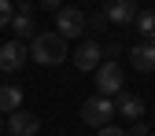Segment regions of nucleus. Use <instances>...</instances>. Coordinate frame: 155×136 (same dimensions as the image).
<instances>
[{
    "instance_id": "obj_10",
    "label": "nucleus",
    "mask_w": 155,
    "mask_h": 136,
    "mask_svg": "<svg viewBox=\"0 0 155 136\" xmlns=\"http://www.w3.org/2000/svg\"><path fill=\"white\" fill-rule=\"evenodd\" d=\"M129 63H133V70L151 74V70H155V41H140V44H133V48H129Z\"/></svg>"
},
{
    "instance_id": "obj_6",
    "label": "nucleus",
    "mask_w": 155,
    "mask_h": 136,
    "mask_svg": "<svg viewBox=\"0 0 155 136\" xmlns=\"http://www.w3.org/2000/svg\"><path fill=\"white\" fill-rule=\"evenodd\" d=\"M8 132L11 136H37V132H41V118H37L33 110H22V107H18V110L8 114Z\"/></svg>"
},
{
    "instance_id": "obj_4",
    "label": "nucleus",
    "mask_w": 155,
    "mask_h": 136,
    "mask_svg": "<svg viewBox=\"0 0 155 136\" xmlns=\"http://www.w3.org/2000/svg\"><path fill=\"white\" fill-rule=\"evenodd\" d=\"M26 59H30V48L18 41V37H15V41H8V44H0V70H4V74L22 70Z\"/></svg>"
},
{
    "instance_id": "obj_1",
    "label": "nucleus",
    "mask_w": 155,
    "mask_h": 136,
    "mask_svg": "<svg viewBox=\"0 0 155 136\" xmlns=\"http://www.w3.org/2000/svg\"><path fill=\"white\" fill-rule=\"evenodd\" d=\"M30 59L41 63V66H59V63H67L70 59V55H67V37L55 33V30L37 33L33 41H30Z\"/></svg>"
},
{
    "instance_id": "obj_8",
    "label": "nucleus",
    "mask_w": 155,
    "mask_h": 136,
    "mask_svg": "<svg viewBox=\"0 0 155 136\" xmlns=\"http://www.w3.org/2000/svg\"><path fill=\"white\" fill-rule=\"evenodd\" d=\"M78 70H96V66H100L104 63V48L100 44H96V41H81V44H78V52H74V59H70Z\"/></svg>"
},
{
    "instance_id": "obj_2",
    "label": "nucleus",
    "mask_w": 155,
    "mask_h": 136,
    "mask_svg": "<svg viewBox=\"0 0 155 136\" xmlns=\"http://www.w3.org/2000/svg\"><path fill=\"white\" fill-rule=\"evenodd\" d=\"M114 118V100H111V96H92V100H85L81 103V122L85 125H92V129H100V125H107Z\"/></svg>"
},
{
    "instance_id": "obj_11",
    "label": "nucleus",
    "mask_w": 155,
    "mask_h": 136,
    "mask_svg": "<svg viewBox=\"0 0 155 136\" xmlns=\"http://www.w3.org/2000/svg\"><path fill=\"white\" fill-rule=\"evenodd\" d=\"M114 114H122L129 122H140L144 118V100L133 92H118V100H114Z\"/></svg>"
},
{
    "instance_id": "obj_17",
    "label": "nucleus",
    "mask_w": 155,
    "mask_h": 136,
    "mask_svg": "<svg viewBox=\"0 0 155 136\" xmlns=\"http://www.w3.org/2000/svg\"><path fill=\"white\" fill-rule=\"evenodd\" d=\"M37 4H41L45 11H59V0H37Z\"/></svg>"
},
{
    "instance_id": "obj_12",
    "label": "nucleus",
    "mask_w": 155,
    "mask_h": 136,
    "mask_svg": "<svg viewBox=\"0 0 155 136\" xmlns=\"http://www.w3.org/2000/svg\"><path fill=\"white\" fill-rule=\"evenodd\" d=\"M18 107H22V88H18V85H0V110L11 114Z\"/></svg>"
},
{
    "instance_id": "obj_18",
    "label": "nucleus",
    "mask_w": 155,
    "mask_h": 136,
    "mask_svg": "<svg viewBox=\"0 0 155 136\" xmlns=\"http://www.w3.org/2000/svg\"><path fill=\"white\" fill-rule=\"evenodd\" d=\"M0 74H4V70H0Z\"/></svg>"
},
{
    "instance_id": "obj_16",
    "label": "nucleus",
    "mask_w": 155,
    "mask_h": 136,
    "mask_svg": "<svg viewBox=\"0 0 155 136\" xmlns=\"http://www.w3.org/2000/svg\"><path fill=\"white\" fill-rule=\"evenodd\" d=\"M126 132H129V136H151V129H148L144 122H133V125H129Z\"/></svg>"
},
{
    "instance_id": "obj_19",
    "label": "nucleus",
    "mask_w": 155,
    "mask_h": 136,
    "mask_svg": "<svg viewBox=\"0 0 155 136\" xmlns=\"http://www.w3.org/2000/svg\"><path fill=\"white\" fill-rule=\"evenodd\" d=\"M151 136H155V132H151Z\"/></svg>"
},
{
    "instance_id": "obj_14",
    "label": "nucleus",
    "mask_w": 155,
    "mask_h": 136,
    "mask_svg": "<svg viewBox=\"0 0 155 136\" xmlns=\"http://www.w3.org/2000/svg\"><path fill=\"white\" fill-rule=\"evenodd\" d=\"M11 15H15L11 0H0V30H4V26H11Z\"/></svg>"
},
{
    "instance_id": "obj_15",
    "label": "nucleus",
    "mask_w": 155,
    "mask_h": 136,
    "mask_svg": "<svg viewBox=\"0 0 155 136\" xmlns=\"http://www.w3.org/2000/svg\"><path fill=\"white\" fill-rule=\"evenodd\" d=\"M96 136H129V132H126V129H118V125H111V122H107V125H100V129H96Z\"/></svg>"
},
{
    "instance_id": "obj_13",
    "label": "nucleus",
    "mask_w": 155,
    "mask_h": 136,
    "mask_svg": "<svg viewBox=\"0 0 155 136\" xmlns=\"http://www.w3.org/2000/svg\"><path fill=\"white\" fill-rule=\"evenodd\" d=\"M137 33L144 37V41H155V11H137Z\"/></svg>"
},
{
    "instance_id": "obj_7",
    "label": "nucleus",
    "mask_w": 155,
    "mask_h": 136,
    "mask_svg": "<svg viewBox=\"0 0 155 136\" xmlns=\"http://www.w3.org/2000/svg\"><path fill=\"white\" fill-rule=\"evenodd\" d=\"M104 18L114 26H129L137 18V0H107L104 4Z\"/></svg>"
},
{
    "instance_id": "obj_5",
    "label": "nucleus",
    "mask_w": 155,
    "mask_h": 136,
    "mask_svg": "<svg viewBox=\"0 0 155 136\" xmlns=\"http://www.w3.org/2000/svg\"><path fill=\"white\" fill-rule=\"evenodd\" d=\"M85 30V11L81 8H59V11H55V33H63L67 37V41H70V37H78V33H81Z\"/></svg>"
},
{
    "instance_id": "obj_3",
    "label": "nucleus",
    "mask_w": 155,
    "mask_h": 136,
    "mask_svg": "<svg viewBox=\"0 0 155 136\" xmlns=\"http://www.w3.org/2000/svg\"><path fill=\"white\" fill-rule=\"evenodd\" d=\"M92 74H96V88H100L104 96H118L122 92V66L114 59H104Z\"/></svg>"
},
{
    "instance_id": "obj_9",
    "label": "nucleus",
    "mask_w": 155,
    "mask_h": 136,
    "mask_svg": "<svg viewBox=\"0 0 155 136\" xmlns=\"http://www.w3.org/2000/svg\"><path fill=\"white\" fill-rule=\"evenodd\" d=\"M11 30H15L18 41L37 37V33H33V4H30V0H18V11L11 15Z\"/></svg>"
}]
</instances>
